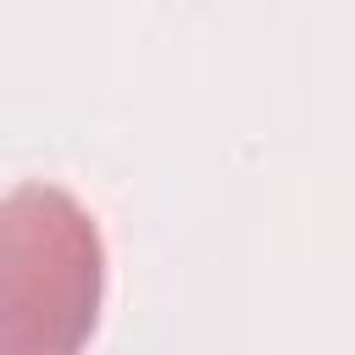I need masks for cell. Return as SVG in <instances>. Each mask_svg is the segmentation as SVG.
Instances as JSON below:
<instances>
[{"instance_id": "obj_1", "label": "cell", "mask_w": 355, "mask_h": 355, "mask_svg": "<svg viewBox=\"0 0 355 355\" xmlns=\"http://www.w3.org/2000/svg\"><path fill=\"white\" fill-rule=\"evenodd\" d=\"M105 244L55 183L0 200V355H83L100 327Z\"/></svg>"}]
</instances>
